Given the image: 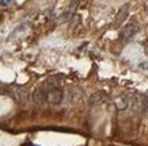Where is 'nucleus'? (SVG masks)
<instances>
[{"label": "nucleus", "mask_w": 148, "mask_h": 146, "mask_svg": "<svg viewBox=\"0 0 148 146\" xmlns=\"http://www.w3.org/2000/svg\"><path fill=\"white\" fill-rule=\"evenodd\" d=\"M64 97V93L60 88H53L46 93V102L50 104H60Z\"/></svg>", "instance_id": "obj_1"}, {"label": "nucleus", "mask_w": 148, "mask_h": 146, "mask_svg": "<svg viewBox=\"0 0 148 146\" xmlns=\"http://www.w3.org/2000/svg\"><path fill=\"white\" fill-rule=\"evenodd\" d=\"M33 102L36 103V104H38V106H42V104H45L46 102V93L44 89H36L34 92H33Z\"/></svg>", "instance_id": "obj_2"}, {"label": "nucleus", "mask_w": 148, "mask_h": 146, "mask_svg": "<svg viewBox=\"0 0 148 146\" xmlns=\"http://www.w3.org/2000/svg\"><path fill=\"white\" fill-rule=\"evenodd\" d=\"M136 31H137V27L135 26V24H132V23H129V24H126L124 29L121 30V38H124V39H129V38H132V37L136 34Z\"/></svg>", "instance_id": "obj_3"}, {"label": "nucleus", "mask_w": 148, "mask_h": 146, "mask_svg": "<svg viewBox=\"0 0 148 146\" xmlns=\"http://www.w3.org/2000/svg\"><path fill=\"white\" fill-rule=\"evenodd\" d=\"M128 12H129V4H124L121 8H120L118 14H117L116 24H121V23L125 20L126 16H128Z\"/></svg>", "instance_id": "obj_4"}, {"label": "nucleus", "mask_w": 148, "mask_h": 146, "mask_svg": "<svg viewBox=\"0 0 148 146\" xmlns=\"http://www.w3.org/2000/svg\"><path fill=\"white\" fill-rule=\"evenodd\" d=\"M128 104H129V100H128V97L125 95H121V96H118L116 99V107L118 110H125Z\"/></svg>", "instance_id": "obj_5"}, {"label": "nucleus", "mask_w": 148, "mask_h": 146, "mask_svg": "<svg viewBox=\"0 0 148 146\" xmlns=\"http://www.w3.org/2000/svg\"><path fill=\"white\" fill-rule=\"evenodd\" d=\"M16 96L21 102H26L27 99H29V91L26 88H19L16 91Z\"/></svg>", "instance_id": "obj_6"}, {"label": "nucleus", "mask_w": 148, "mask_h": 146, "mask_svg": "<svg viewBox=\"0 0 148 146\" xmlns=\"http://www.w3.org/2000/svg\"><path fill=\"white\" fill-rule=\"evenodd\" d=\"M141 112H143L145 116H148V97L143 96V99H141Z\"/></svg>", "instance_id": "obj_7"}, {"label": "nucleus", "mask_w": 148, "mask_h": 146, "mask_svg": "<svg viewBox=\"0 0 148 146\" xmlns=\"http://www.w3.org/2000/svg\"><path fill=\"white\" fill-rule=\"evenodd\" d=\"M102 97H103L102 92H98V93H95L94 96L91 97V100H90V102H91V104H94V103L97 102V100H101V99H102Z\"/></svg>", "instance_id": "obj_8"}, {"label": "nucleus", "mask_w": 148, "mask_h": 146, "mask_svg": "<svg viewBox=\"0 0 148 146\" xmlns=\"http://www.w3.org/2000/svg\"><path fill=\"white\" fill-rule=\"evenodd\" d=\"M140 68L141 69H148V61H143L140 64Z\"/></svg>", "instance_id": "obj_9"}, {"label": "nucleus", "mask_w": 148, "mask_h": 146, "mask_svg": "<svg viewBox=\"0 0 148 146\" xmlns=\"http://www.w3.org/2000/svg\"><path fill=\"white\" fill-rule=\"evenodd\" d=\"M8 4H10V1H4V0L0 1V5H8Z\"/></svg>", "instance_id": "obj_10"}]
</instances>
